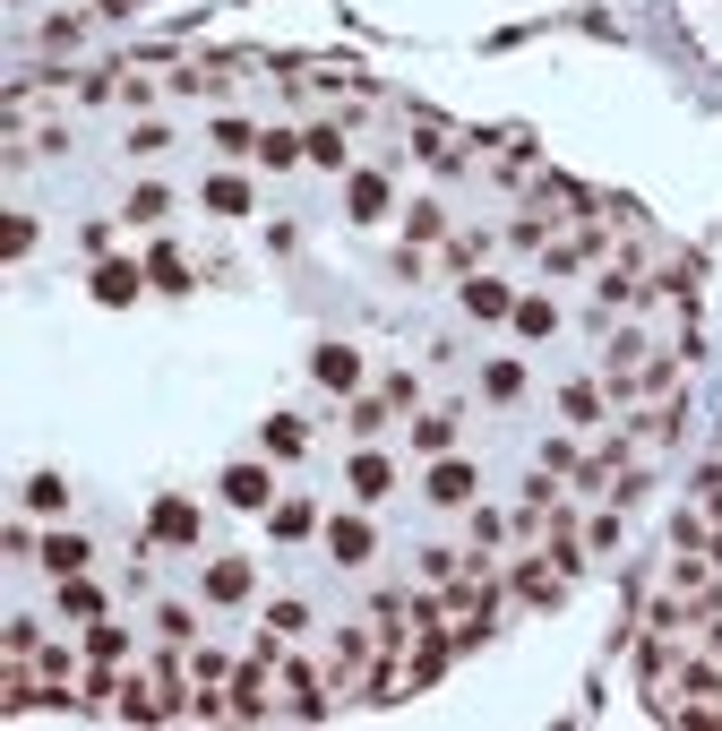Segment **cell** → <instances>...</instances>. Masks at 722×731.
I'll use <instances>...</instances> for the list:
<instances>
[{"label":"cell","instance_id":"1","mask_svg":"<svg viewBox=\"0 0 722 731\" xmlns=\"http://www.w3.org/2000/svg\"><path fill=\"white\" fill-rule=\"evenodd\" d=\"M224 499H233V508H267V473H258V465H233V473H224Z\"/></svg>","mask_w":722,"mask_h":731},{"label":"cell","instance_id":"2","mask_svg":"<svg viewBox=\"0 0 722 731\" xmlns=\"http://www.w3.org/2000/svg\"><path fill=\"white\" fill-rule=\"evenodd\" d=\"M430 499H439V508H465L473 499V465H439L430 473Z\"/></svg>","mask_w":722,"mask_h":731},{"label":"cell","instance_id":"3","mask_svg":"<svg viewBox=\"0 0 722 731\" xmlns=\"http://www.w3.org/2000/svg\"><path fill=\"white\" fill-rule=\"evenodd\" d=\"M207 594H215V602H241V594H250V568H241V559H215Z\"/></svg>","mask_w":722,"mask_h":731},{"label":"cell","instance_id":"4","mask_svg":"<svg viewBox=\"0 0 722 731\" xmlns=\"http://www.w3.org/2000/svg\"><path fill=\"white\" fill-rule=\"evenodd\" d=\"M129 293H138V267H121V258L95 267V301H129Z\"/></svg>","mask_w":722,"mask_h":731},{"label":"cell","instance_id":"5","mask_svg":"<svg viewBox=\"0 0 722 731\" xmlns=\"http://www.w3.org/2000/svg\"><path fill=\"white\" fill-rule=\"evenodd\" d=\"M155 534H164V542H190V534H198V516L181 508V499H164V508H155Z\"/></svg>","mask_w":722,"mask_h":731},{"label":"cell","instance_id":"6","mask_svg":"<svg viewBox=\"0 0 722 731\" xmlns=\"http://www.w3.org/2000/svg\"><path fill=\"white\" fill-rule=\"evenodd\" d=\"M43 568H61V577H78V568H86V542H78V534L43 542Z\"/></svg>","mask_w":722,"mask_h":731},{"label":"cell","instance_id":"7","mask_svg":"<svg viewBox=\"0 0 722 731\" xmlns=\"http://www.w3.org/2000/svg\"><path fill=\"white\" fill-rule=\"evenodd\" d=\"M353 491L361 499H387V456H353Z\"/></svg>","mask_w":722,"mask_h":731},{"label":"cell","instance_id":"8","mask_svg":"<svg viewBox=\"0 0 722 731\" xmlns=\"http://www.w3.org/2000/svg\"><path fill=\"white\" fill-rule=\"evenodd\" d=\"M310 370H319L327 387H353V370H361V362H353V353H344V344H327V353H319V362H310Z\"/></svg>","mask_w":722,"mask_h":731},{"label":"cell","instance_id":"9","mask_svg":"<svg viewBox=\"0 0 722 731\" xmlns=\"http://www.w3.org/2000/svg\"><path fill=\"white\" fill-rule=\"evenodd\" d=\"M301 155H310V164H344V138H336V129H310V138H301Z\"/></svg>","mask_w":722,"mask_h":731},{"label":"cell","instance_id":"10","mask_svg":"<svg viewBox=\"0 0 722 731\" xmlns=\"http://www.w3.org/2000/svg\"><path fill=\"white\" fill-rule=\"evenodd\" d=\"M465 310H473V319H499V310H508V293H499V284H465Z\"/></svg>","mask_w":722,"mask_h":731},{"label":"cell","instance_id":"11","mask_svg":"<svg viewBox=\"0 0 722 731\" xmlns=\"http://www.w3.org/2000/svg\"><path fill=\"white\" fill-rule=\"evenodd\" d=\"M61 499H69V491H61V482H52V473H35V482H26V508H35V516H52V508H61Z\"/></svg>","mask_w":722,"mask_h":731},{"label":"cell","instance_id":"12","mask_svg":"<svg viewBox=\"0 0 722 731\" xmlns=\"http://www.w3.org/2000/svg\"><path fill=\"white\" fill-rule=\"evenodd\" d=\"M387 207V181H379V172H361V181H353V215H379Z\"/></svg>","mask_w":722,"mask_h":731},{"label":"cell","instance_id":"13","mask_svg":"<svg viewBox=\"0 0 722 731\" xmlns=\"http://www.w3.org/2000/svg\"><path fill=\"white\" fill-rule=\"evenodd\" d=\"M516 327L525 336H551V301H516Z\"/></svg>","mask_w":722,"mask_h":731},{"label":"cell","instance_id":"14","mask_svg":"<svg viewBox=\"0 0 722 731\" xmlns=\"http://www.w3.org/2000/svg\"><path fill=\"white\" fill-rule=\"evenodd\" d=\"M258 155H267V164H293V155H301V138H284V129H267V138H258Z\"/></svg>","mask_w":722,"mask_h":731},{"label":"cell","instance_id":"15","mask_svg":"<svg viewBox=\"0 0 722 731\" xmlns=\"http://www.w3.org/2000/svg\"><path fill=\"white\" fill-rule=\"evenodd\" d=\"M276 534H310V499H284V508H276Z\"/></svg>","mask_w":722,"mask_h":731},{"label":"cell","instance_id":"16","mask_svg":"<svg viewBox=\"0 0 722 731\" xmlns=\"http://www.w3.org/2000/svg\"><path fill=\"white\" fill-rule=\"evenodd\" d=\"M207 207H224V215H241V207H250V190H241V181H215V190H207Z\"/></svg>","mask_w":722,"mask_h":731}]
</instances>
